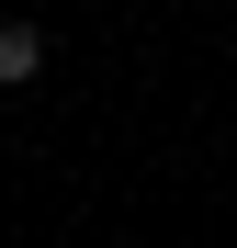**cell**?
I'll return each instance as SVG.
<instances>
[{"label": "cell", "mask_w": 237, "mask_h": 248, "mask_svg": "<svg viewBox=\"0 0 237 248\" xmlns=\"http://www.w3.org/2000/svg\"><path fill=\"white\" fill-rule=\"evenodd\" d=\"M34 79H46V34L12 12V23H0V91H34Z\"/></svg>", "instance_id": "obj_1"}]
</instances>
